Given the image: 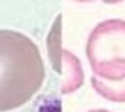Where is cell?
<instances>
[{"label": "cell", "instance_id": "obj_1", "mask_svg": "<svg viewBox=\"0 0 125 112\" xmlns=\"http://www.w3.org/2000/svg\"><path fill=\"white\" fill-rule=\"evenodd\" d=\"M44 63L38 46L16 30H0V112L22 107L41 88Z\"/></svg>", "mask_w": 125, "mask_h": 112}, {"label": "cell", "instance_id": "obj_2", "mask_svg": "<svg viewBox=\"0 0 125 112\" xmlns=\"http://www.w3.org/2000/svg\"><path fill=\"white\" fill-rule=\"evenodd\" d=\"M94 74L104 81L125 79V21L108 19L95 25L85 44Z\"/></svg>", "mask_w": 125, "mask_h": 112}, {"label": "cell", "instance_id": "obj_3", "mask_svg": "<svg viewBox=\"0 0 125 112\" xmlns=\"http://www.w3.org/2000/svg\"><path fill=\"white\" fill-rule=\"evenodd\" d=\"M48 54L51 55V60L54 68L62 74V85L60 92L62 93H73L83 85L84 74L81 63L76 55L68 52L67 49H62L59 46V38L52 37L48 39Z\"/></svg>", "mask_w": 125, "mask_h": 112}, {"label": "cell", "instance_id": "obj_4", "mask_svg": "<svg viewBox=\"0 0 125 112\" xmlns=\"http://www.w3.org/2000/svg\"><path fill=\"white\" fill-rule=\"evenodd\" d=\"M90 82L95 92L100 96H103L104 100L114 101V103H125V79L119 82H113L94 76Z\"/></svg>", "mask_w": 125, "mask_h": 112}, {"label": "cell", "instance_id": "obj_5", "mask_svg": "<svg viewBox=\"0 0 125 112\" xmlns=\"http://www.w3.org/2000/svg\"><path fill=\"white\" fill-rule=\"evenodd\" d=\"M104 3H108V5H111V3H120V2H124V0H103Z\"/></svg>", "mask_w": 125, "mask_h": 112}, {"label": "cell", "instance_id": "obj_6", "mask_svg": "<svg viewBox=\"0 0 125 112\" xmlns=\"http://www.w3.org/2000/svg\"><path fill=\"white\" fill-rule=\"evenodd\" d=\"M89 112H109V111H106V109H95V111H89Z\"/></svg>", "mask_w": 125, "mask_h": 112}, {"label": "cell", "instance_id": "obj_7", "mask_svg": "<svg viewBox=\"0 0 125 112\" xmlns=\"http://www.w3.org/2000/svg\"><path fill=\"white\" fill-rule=\"evenodd\" d=\"M76 2H94V0H76Z\"/></svg>", "mask_w": 125, "mask_h": 112}]
</instances>
